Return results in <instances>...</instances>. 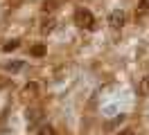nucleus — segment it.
Masks as SVG:
<instances>
[{
  "label": "nucleus",
  "mask_w": 149,
  "mask_h": 135,
  "mask_svg": "<svg viewBox=\"0 0 149 135\" xmlns=\"http://www.w3.org/2000/svg\"><path fill=\"white\" fill-rule=\"evenodd\" d=\"M32 54H34V56H43V54H45V45H34V47H32Z\"/></svg>",
  "instance_id": "8"
},
{
  "label": "nucleus",
  "mask_w": 149,
  "mask_h": 135,
  "mask_svg": "<svg viewBox=\"0 0 149 135\" xmlns=\"http://www.w3.org/2000/svg\"><path fill=\"white\" fill-rule=\"evenodd\" d=\"M41 29H43V32H52V29H54V18H47L45 23H43V27H41Z\"/></svg>",
  "instance_id": "6"
},
{
  "label": "nucleus",
  "mask_w": 149,
  "mask_h": 135,
  "mask_svg": "<svg viewBox=\"0 0 149 135\" xmlns=\"http://www.w3.org/2000/svg\"><path fill=\"white\" fill-rule=\"evenodd\" d=\"M124 23H127V14H124V11H113L111 16H109V25L115 27V29L122 27Z\"/></svg>",
  "instance_id": "2"
},
{
  "label": "nucleus",
  "mask_w": 149,
  "mask_h": 135,
  "mask_svg": "<svg viewBox=\"0 0 149 135\" xmlns=\"http://www.w3.org/2000/svg\"><path fill=\"white\" fill-rule=\"evenodd\" d=\"M120 135H133V131H131V128H127V131H122Z\"/></svg>",
  "instance_id": "11"
},
{
  "label": "nucleus",
  "mask_w": 149,
  "mask_h": 135,
  "mask_svg": "<svg viewBox=\"0 0 149 135\" xmlns=\"http://www.w3.org/2000/svg\"><path fill=\"white\" fill-rule=\"evenodd\" d=\"M147 5H149L147 0H142V2H140V14H145V11H147Z\"/></svg>",
  "instance_id": "10"
},
{
  "label": "nucleus",
  "mask_w": 149,
  "mask_h": 135,
  "mask_svg": "<svg viewBox=\"0 0 149 135\" xmlns=\"http://www.w3.org/2000/svg\"><path fill=\"white\" fill-rule=\"evenodd\" d=\"M23 65H25L23 61H11V63H5V70L7 72H18Z\"/></svg>",
  "instance_id": "3"
},
{
  "label": "nucleus",
  "mask_w": 149,
  "mask_h": 135,
  "mask_svg": "<svg viewBox=\"0 0 149 135\" xmlns=\"http://www.w3.org/2000/svg\"><path fill=\"white\" fill-rule=\"evenodd\" d=\"M36 95V83H29V86H25V90H23V97H34Z\"/></svg>",
  "instance_id": "5"
},
{
  "label": "nucleus",
  "mask_w": 149,
  "mask_h": 135,
  "mask_svg": "<svg viewBox=\"0 0 149 135\" xmlns=\"http://www.w3.org/2000/svg\"><path fill=\"white\" fill-rule=\"evenodd\" d=\"M74 23L81 27V29H93V27H95V18H93V14H91L88 9H77Z\"/></svg>",
  "instance_id": "1"
},
{
  "label": "nucleus",
  "mask_w": 149,
  "mask_h": 135,
  "mask_svg": "<svg viewBox=\"0 0 149 135\" xmlns=\"http://www.w3.org/2000/svg\"><path fill=\"white\" fill-rule=\"evenodd\" d=\"M38 135H56V131L52 128V126H45V128H41V131H38Z\"/></svg>",
  "instance_id": "9"
},
{
  "label": "nucleus",
  "mask_w": 149,
  "mask_h": 135,
  "mask_svg": "<svg viewBox=\"0 0 149 135\" xmlns=\"http://www.w3.org/2000/svg\"><path fill=\"white\" fill-rule=\"evenodd\" d=\"M16 47H18V41H7V43L2 45L5 52H11V50H16Z\"/></svg>",
  "instance_id": "7"
},
{
  "label": "nucleus",
  "mask_w": 149,
  "mask_h": 135,
  "mask_svg": "<svg viewBox=\"0 0 149 135\" xmlns=\"http://www.w3.org/2000/svg\"><path fill=\"white\" fill-rule=\"evenodd\" d=\"M138 92H140V95H145V97H149V77H145V79L140 81Z\"/></svg>",
  "instance_id": "4"
}]
</instances>
